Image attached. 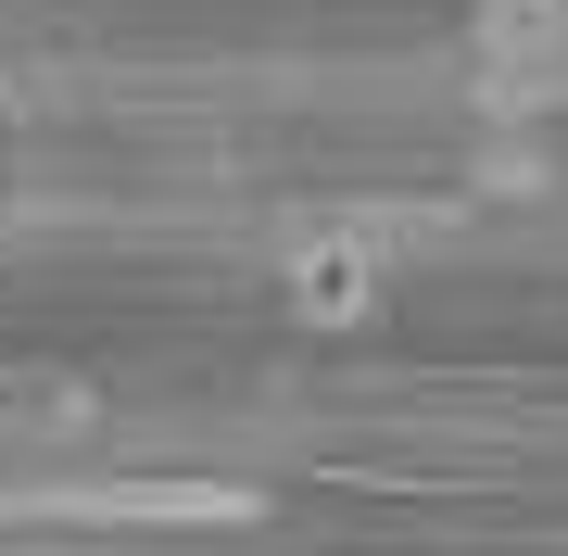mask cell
I'll list each match as a JSON object with an SVG mask.
<instances>
[{
    "mask_svg": "<svg viewBox=\"0 0 568 556\" xmlns=\"http://www.w3.org/2000/svg\"><path fill=\"white\" fill-rule=\"evenodd\" d=\"M278 304L304 316V330H379V316H392V241H366V228H316V241H291Z\"/></svg>",
    "mask_w": 568,
    "mask_h": 556,
    "instance_id": "6da1fadb",
    "label": "cell"
},
{
    "mask_svg": "<svg viewBox=\"0 0 568 556\" xmlns=\"http://www.w3.org/2000/svg\"><path fill=\"white\" fill-rule=\"evenodd\" d=\"M467 63L493 77V102H556V77H568V0H467Z\"/></svg>",
    "mask_w": 568,
    "mask_h": 556,
    "instance_id": "7a4b0ae2",
    "label": "cell"
}]
</instances>
